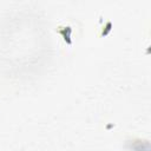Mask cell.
<instances>
[{
  "label": "cell",
  "mask_w": 151,
  "mask_h": 151,
  "mask_svg": "<svg viewBox=\"0 0 151 151\" xmlns=\"http://www.w3.org/2000/svg\"><path fill=\"white\" fill-rule=\"evenodd\" d=\"M58 32L63 35L64 40L67 42V44H71V32H72V28L70 26H59L58 27Z\"/></svg>",
  "instance_id": "obj_1"
}]
</instances>
